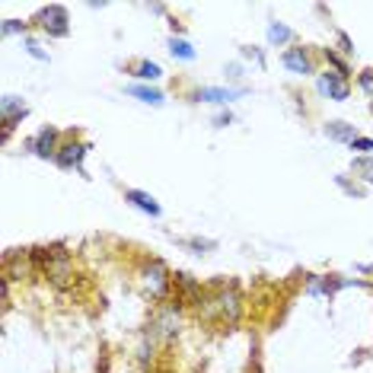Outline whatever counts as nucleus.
<instances>
[{"instance_id": "1", "label": "nucleus", "mask_w": 373, "mask_h": 373, "mask_svg": "<svg viewBox=\"0 0 373 373\" xmlns=\"http://www.w3.org/2000/svg\"><path fill=\"white\" fill-rule=\"evenodd\" d=\"M140 278H144V284H147V290L153 294V297H159V294H166L169 287V268L163 265L159 259H150L144 268H140Z\"/></svg>"}, {"instance_id": "2", "label": "nucleus", "mask_w": 373, "mask_h": 373, "mask_svg": "<svg viewBox=\"0 0 373 373\" xmlns=\"http://www.w3.org/2000/svg\"><path fill=\"white\" fill-rule=\"evenodd\" d=\"M42 29H45L51 38H67L70 36V26H67V10L61 3H51V7L42 10Z\"/></svg>"}, {"instance_id": "3", "label": "nucleus", "mask_w": 373, "mask_h": 373, "mask_svg": "<svg viewBox=\"0 0 373 373\" xmlns=\"http://www.w3.org/2000/svg\"><path fill=\"white\" fill-rule=\"evenodd\" d=\"M29 259H32V255H29L26 249H10L7 255H3V278L7 281H26L29 268H32Z\"/></svg>"}, {"instance_id": "4", "label": "nucleus", "mask_w": 373, "mask_h": 373, "mask_svg": "<svg viewBox=\"0 0 373 373\" xmlns=\"http://www.w3.org/2000/svg\"><path fill=\"white\" fill-rule=\"evenodd\" d=\"M316 86H319V93L329 96V99H335V103H345L348 93H351L348 80L338 74V70H329V74H322V77L316 80Z\"/></svg>"}, {"instance_id": "5", "label": "nucleus", "mask_w": 373, "mask_h": 373, "mask_svg": "<svg viewBox=\"0 0 373 373\" xmlns=\"http://www.w3.org/2000/svg\"><path fill=\"white\" fill-rule=\"evenodd\" d=\"M29 112V105L23 103V96H13L7 93L3 99H0V115H3V131H13V125L23 122Z\"/></svg>"}, {"instance_id": "6", "label": "nucleus", "mask_w": 373, "mask_h": 373, "mask_svg": "<svg viewBox=\"0 0 373 373\" xmlns=\"http://www.w3.org/2000/svg\"><path fill=\"white\" fill-rule=\"evenodd\" d=\"M29 150L36 153V157H42V159H55L57 157V128H51V125H45V128L36 134V140L29 144Z\"/></svg>"}, {"instance_id": "7", "label": "nucleus", "mask_w": 373, "mask_h": 373, "mask_svg": "<svg viewBox=\"0 0 373 373\" xmlns=\"http://www.w3.org/2000/svg\"><path fill=\"white\" fill-rule=\"evenodd\" d=\"M86 150H90V144H80V140H74V144H64V147L57 150L55 163H57L61 169H80V172H83Z\"/></svg>"}, {"instance_id": "8", "label": "nucleus", "mask_w": 373, "mask_h": 373, "mask_svg": "<svg viewBox=\"0 0 373 373\" xmlns=\"http://www.w3.org/2000/svg\"><path fill=\"white\" fill-rule=\"evenodd\" d=\"M45 278L51 281V284H57V287L67 284V278H70V255H67L64 249H55V259L48 261Z\"/></svg>"}, {"instance_id": "9", "label": "nucleus", "mask_w": 373, "mask_h": 373, "mask_svg": "<svg viewBox=\"0 0 373 373\" xmlns=\"http://www.w3.org/2000/svg\"><path fill=\"white\" fill-rule=\"evenodd\" d=\"M125 201H128V205H134L138 211H144V214H150V217L163 214V207H159L157 198L147 195V192H140V188H128V192H125Z\"/></svg>"}, {"instance_id": "10", "label": "nucleus", "mask_w": 373, "mask_h": 373, "mask_svg": "<svg viewBox=\"0 0 373 373\" xmlns=\"http://www.w3.org/2000/svg\"><path fill=\"white\" fill-rule=\"evenodd\" d=\"M281 61H284V67L294 70V74H313V61H309V55L303 48H287V51L281 55Z\"/></svg>"}, {"instance_id": "11", "label": "nucleus", "mask_w": 373, "mask_h": 373, "mask_svg": "<svg viewBox=\"0 0 373 373\" xmlns=\"http://www.w3.org/2000/svg\"><path fill=\"white\" fill-rule=\"evenodd\" d=\"M176 309L179 307H169V309H163L157 319H153V332L157 335H163V338H176V332H179V319H176Z\"/></svg>"}, {"instance_id": "12", "label": "nucleus", "mask_w": 373, "mask_h": 373, "mask_svg": "<svg viewBox=\"0 0 373 373\" xmlns=\"http://www.w3.org/2000/svg\"><path fill=\"white\" fill-rule=\"evenodd\" d=\"M246 90H224V86H205V90H198V99H205V103H233L240 99Z\"/></svg>"}, {"instance_id": "13", "label": "nucleus", "mask_w": 373, "mask_h": 373, "mask_svg": "<svg viewBox=\"0 0 373 373\" xmlns=\"http://www.w3.org/2000/svg\"><path fill=\"white\" fill-rule=\"evenodd\" d=\"M128 93H131V96H138L140 103H147V105H163V103H166V96L159 93L157 86H144V83H131V86H128Z\"/></svg>"}, {"instance_id": "14", "label": "nucleus", "mask_w": 373, "mask_h": 373, "mask_svg": "<svg viewBox=\"0 0 373 373\" xmlns=\"http://www.w3.org/2000/svg\"><path fill=\"white\" fill-rule=\"evenodd\" d=\"M326 134L332 140H342V144H351L355 138H361L355 125H348V122H329L326 125Z\"/></svg>"}, {"instance_id": "15", "label": "nucleus", "mask_w": 373, "mask_h": 373, "mask_svg": "<svg viewBox=\"0 0 373 373\" xmlns=\"http://www.w3.org/2000/svg\"><path fill=\"white\" fill-rule=\"evenodd\" d=\"M169 55L179 57V61H195L198 51H195L192 45H188L185 38H176V36H172V38H169Z\"/></svg>"}, {"instance_id": "16", "label": "nucleus", "mask_w": 373, "mask_h": 373, "mask_svg": "<svg viewBox=\"0 0 373 373\" xmlns=\"http://www.w3.org/2000/svg\"><path fill=\"white\" fill-rule=\"evenodd\" d=\"M290 38H294V32H290L284 23L271 19V23H268V42H271V45H284V42H290Z\"/></svg>"}, {"instance_id": "17", "label": "nucleus", "mask_w": 373, "mask_h": 373, "mask_svg": "<svg viewBox=\"0 0 373 373\" xmlns=\"http://www.w3.org/2000/svg\"><path fill=\"white\" fill-rule=\"evenodd\" d=\"M351 169H355L364 182H370V185H373V157H357L355 163H351Z\"/></svg>"}, {"instance_id": "18", "label": "nucleus", "mask_w": 373, "mask_h": 373, "mask_svg": "<svg viewBox=\"0 0 373 373\" xmlns=\"http://www.w3.org/2000/svg\"><path fill=\"white\" fill-rule=\"evenodd\" d=\"M134 74H138L140 80H159V77H163V67L153 64V61H140Z\"/></svg>"}, {"instance_id": "19", "label": "nucleus", "mask_w": 373, "mask_h": 373, "mask_svg": "<svg viewBox=\"0 0 373 373\" xmlns=\"http://www.w3.org/2000/svg\"><path fill=\"white\" fill-rule=\"evenodd\" d=\"M185 246H188V249H195V252H214L217 249L214 240H198V236H195V240H185Z\"/></svg>"}, {"instance_id": "20", "label": "nucleus", "mask_w": 373, "mask_h": 373, "mask_svg": "<svg viewBox=\"0 0 373 373\" xmlns=\"http://www.w3.org/2000/svg\"><path fill=\"white\" fill-rule=\"evenodd\" d=\"M348 147H351V150H361V153H367V157H370V153H373V138H355L351 144H348Z\"/></svg>"}, {"instance_id": "21", "label": "nucleus", "mask_w": 373, "mask_h": 373, "mask_svg": "<svg viewBox=\"0 0 373 373\" xmlns=\"http://www.w3.org/2000/svg\"><path fill=\"white\" fill-rule=\"evenodd\" d=\"M335 182H338V185H342V188H345L348 195H355V198H364V188H357V185H351V182H348V179H345V176H335Z\"/></svg>"}, {"instance_id": "22", "label": "nucleus", "mask_w": 373, "mask_h": 373, "mask_svg": "<svg viewBox=\"0 0 373 373\" xmlns=\"http://www.w3.org/2000/svg\"><path fill=\"white\" fill-rule=\"evenodd\" d=\"M26 51L36 57V61H48V55L42 51V48H38V42H32V38H26Z\"/></svg>"}, {"instance_id": "23", "label": "nucleus", "mask_w": 373, "mask_h": 373, "mask_svg": "<svg viewBox=\"0 0 373 373\" xmlns=\"http://www.w3.org/2000/svg\"><path fill=\"white\" fill-rule=\"evenodd\" d=\"M13 32H26V23H19V19H7V23H3V36H13Z\"/></svg>"}, {"instance_id": "24", "label": "nucleus", "mask_w": 373, "mask_h": 373, "mask_svg": "<svg viewBox=\"0 0 373 373\" xmlns=\"http://www.w3.org/2000/svg\"><path fill=\"white\" fill-rule=\"evenodd\" d=\"M326 57H329V64H335V67H338V74H342V77H345V74H348V67H345V61H342V57H338V55H335V51H332V48H326Z\"/></svg>"}, {"instance_id": "25", "label": "nucleus", "mask_w": 373, "mask_h": 373, "mask_svg": "<svg viewBox=\"0 0 373 373\" xmlns=\"http://www.w3.org/2000/svg\"><path fill=\"white\" fill-rule=\"evenodd\" d=\"M357 83H361V90H367V93H373V67L370 70H364V74L357 77Z\"/></svg>"}, {"instance_id": "26", "label": "nucleus", "mask_w": 373, "mask_h": 373, "mask_svg": "<svg viewBox=\"0 0 373 373\" xmlns=\"http://www.w3.org/2000/svg\"><path fill=\"white\" fill-rule=\"evenodd\" d=\"M338 45H342V51H345V55H355V45H351V38H348L345 32H338Z\"/></svg>"}, {"instance_id": "27", "label": "nucleus", "mask_w": 373, "mask_h": 373, "mask_svg": "<svg viewBox=\"0 0 373 373\" xmlns=\"http://www.w3.org/2000/svg\"><path fill=\"white\" fill-rule=\"evenodd\" d=\"M243 57H252L255 64H265V57H261L259 48H243Z\"/></svg>"}, {"instance_id": "28", "label": "nucleus", "mask_w": 373, "mask_h": 373, "mask_svg": "<svg viewBox=\"0 0 373 373\" xmlns=\"http://www.w3.org/2000/svg\"><path fill=\"white\" fill-rule=\"evenodd\" d=\"M230 122H233V115H230V112H220V115L214 118V128H227Z\"/></svg>"}, {"instance_id": "29", "label": "nucleus", "mask_w": 373, "mask_h": 373, "mask_svg": "<svg viewBox=\"0 0 373 373\" xmlns=\"http://www.w3.org/2000/svg\"><path fill=\"white\" fill-rule=\"evenodd\" d=\"M227 77H233V80H236V77H243V67H240V64H230V67H227Z\"/></svg>"}]
</instances>
